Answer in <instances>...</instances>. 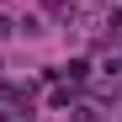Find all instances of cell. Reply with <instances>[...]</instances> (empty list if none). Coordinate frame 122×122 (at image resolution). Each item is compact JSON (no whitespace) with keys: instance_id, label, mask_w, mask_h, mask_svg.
I'll list each match as a JSON object with an SVG mask.
<instances>
[{"instance_id":"7a4b0ae2","label":"cell","mask_w":122,"mask_h":122,"mask_svg":"<svg viewBox=\"0 0 122 122\" xmlns=\"http://www.w3.org/2000/svg\"><path fill=\"white\" fill-rule=\"evenodd\" d=\"M0 122H11V117H0Z\"/></svg>"},{"instance_id":"6da1fadb","label":"cell","mask_w":122,"mask_h":122,"mask_svg":"<svg viewBox=\"0 0 122 122\" xmlns=\"http://www.w3.org/2000/svg\"><path fill=\"white\" fill-rule=\"evenodd\" d=\"M5 32H11V21H5V16H0V37H5Z\"/></svg>"}]
</instances>
